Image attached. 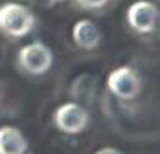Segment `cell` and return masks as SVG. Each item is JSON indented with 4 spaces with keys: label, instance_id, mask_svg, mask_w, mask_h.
I'll use <instances>...</instances> for the list:
<instances>
[{
    "label": "cell",
    "instance_id": "5",
    "mask_svg": "<svg viewBox=\"0 0 160 154\" xmlns=\"http://www.w3.org/2000/svg\"><path fill=\"white\" fill-rule=\"evenodd\" d=\"M127 22L136 33H151L158 22V9L147 0H138L127 9Z\"/></svg>",
    "mask_w": 160,
    "mask_h": 154
},
{
    "label": "cell",
    "instance_id": "8",
    "mask_svg": "<svg viewBox=\"0 0 160 154\" xmlns=\"http://www.w3.org/2000/svg\"><path fill=\"white\" fill-rule=\"evenodd\" d=\"M76 2H78V6H81L83 9H101L111 0H76Z\"/></svg>",
    "mask_w": 160,
    "mask_h": 154
},
{
    "label": "cell",
    "instance_id": "9",
    "mask_svg": "<svg viewBox=\"0 0 160 154\" xmlns=\"http://www.w3.org/2000/svg\"><path fill=\"white\" fill-rule=\"evenodd\" d=\"M94 154H123V152H120V151H118V149H114V147H103V149L96 151Z\"/></svg>",
    "mask_w": 160,
    "mask_h": 154
},
{
    "label": "cell",
    "instance_id": "4",
    "mask_svg": "<svg viewBox=\"0 0 160 154\" xmlns=\"http://www.w3.org/2000/svg\"><path fill=\"white\" fill-rule=\"evenodd\" d=\"M53 123L64 134H81L90 123V114L79 103L70 101L57 107L53 114Z\"/></svg>",
    "mask_w": 160,
    "mask_h": 154
},
{
    "label": "cell",
    "instance_id": "7",
    "mask_svg": "<svg viewBox=\"0 0 160 154\" xmlns=\"http://www.w3.org/2000/svg\"><path fill=\"white\" fill-rule=\"evenodd\" d=\"M28 139L24 134L11 125L0 127V154H26Z\"/></svg>",
    "mask_w": 160,
    "mask_h": 154
},
{
    "label": "cell",
    "instance_id": "1",
    "mask_svg": "<svg viewBox=\"0 0 160 154\" xmlns=\"http://www.w3.org/2000/svg\"><path fill=\"white\" fill-rule=\"evenodd\" d=\"M35 28V15L26 7L15 2L0 6V31L8 37H26Z\"/></svg>",
    "mask_w": 160,
    "mask_h": 154
},
{
    "label": "cell",
    "instance_id": "6",
    "mask_svg": "<svg viewBox=\"0 0 160 154\" xmlns=\"http://www.w3.org/2000/svg\"><path fill=\"white\" fill-rule=\"evenodd\" d=\"M72 37H74L76 44L83 50H96L101 41V31L92 20L81 18L72 28Z\"/></svg>",
    "mask_w": 160,
    "mask_h": 154
},
{
    "label": "cell",
    "instance_id": "2",
    "mask_svg": "<svg viewBox=\"0 0 160 154\" xmlns=\"http://www.w3.org/2000/svg\"><path fill=\"white\" fill-rule=\"evenodd\" d=\"M53 53L46 44L42 42H32L20 48L17 55V64L22 72L30 75H42L52 68Z\"/></svg>",
    "mask_w": 160,
    "mask_h": 154
},
{
    "label": "cell",
    "instance_id": "10",
    "mask_svg": "<svg viewBox=\"0 0 160 154\" xmlns=\"http://www.w3.org/2000/svg\"><path fill=\"white\" fill-rule=\"evenodd\" d=\"M50 4H59V2H64V0H48Z\"/></svg>",
    "mask_w": 160,
    "mask_h": 154
},
{
    "label": "cell",
    "instance_id": "3",
    "mask_svg": "<svg viewBox=\"0 0 160 154\" xmlns=\"http://www.w3.org/2000/svg\"><path fill=\"white\" fill-rule=\"evenodd\" d=\"M107 88L118 99L131 101V99H134L140 94L142 81H140V75H138V72L134 68L120 66V68L112 70L109 74V77H107Z\"/></svg>",
    "mask_w": 160,
    "mask_h": 154
}]
</instances>
